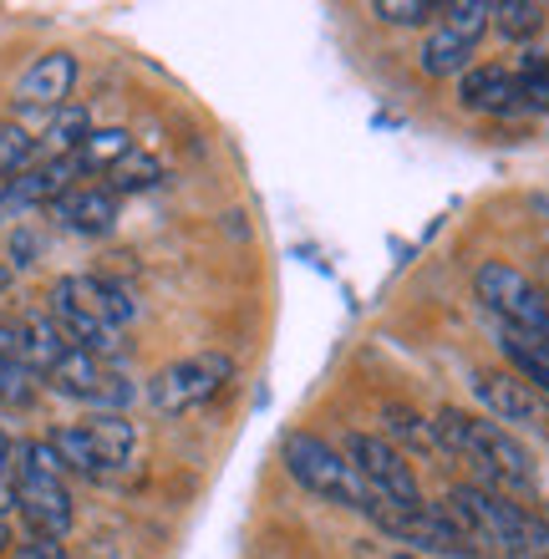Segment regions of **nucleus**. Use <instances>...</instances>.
<instances>
[{"instance_id":"nucleus-1","label":"nucleus","mask_w":549,"mask_h":559,"mask_svg":"<svg viewBox=\"0 0 549 559\" xmlns=\"http://www.w3.org/2000/svg\"><path fill=\"white\" fill-rule=\"evenodd\" d=\"M468 559H549V524L499 488L458 484L438 503Z\"/></svg>"},{"instance_id":"nucleus-2","label":"nucleus","mask_w":549,"mask_h":559,"mask_svg":"<svg viewBox=\"0 0 549 559\" xmlns=\"http://www.w3.org/2000/svg\"><path fill=\"white\" fill-rule=\"evenodd\" d=\"M133 316H138L133 295L122 290L118 280L67 275L51 285V321L61 325V336L72 341L76 352H92L103 361L122 352V325Z\"/></svg>"},{"instance_id":"nucleus-3","label":"nucleus","mask_w":549,"mask_h":559,"mask_svg":"<svg viewBox=\"0 0 549 559\" xmlns=\"http://www.w3.org/2000/svg\"><path fill=\"white\" fill-rule=\"evenodd\" d=\"M432 442L447 448L453 457L474 463L484 488H535V457L509 427L489 423V417H474L463 407H443L432 417Z\"/></svg>"},{"instance_id":"nucleus-4","label":"nucleus","mask_w":549,"mask_h":559,"mask_svg":"<svg viewBox=\"0 0 549 559\" xmlns=\"http://www.w3.org/2000/svg\"><path fill=\"white\" fill-rule=\"evenodd\" d=\"M281 457H285V468H290V478H296L306 493H315V499H326V503H342V509H357V514H371L367 484L351 473L342 448H331L326 438H315V432H290Z\"/></svg>"},{"instance_id":"nucleus-5","label":"nucleus","mask_w":549,"mask_h":559,"mask_svg":"<svg viewBox=\"0 0 549 559\" xmlns=\"http://www.w3.org/2000/svg\"><path fill=\"white\" fill-rule=\"evenodd\" d=\"M235 377V361L224 352H193V356H179V361H168L158 377L148 382V407L158 417H183L193 407H204L214 402L229 386Z\"/></svg>"},{"instance_id":"nucleus-6","label":"nucleus","mask_w":549,"mask_h":559,"mask_svg":"<svg viewBox=\"0 0 549 559\" xmlns=\"http://www.w3.org/2000/svg\"><path fill=\"white\" fill-rule=\"evenodd\" d=\"M342 457L351 463L361 484L371 493V509H422V488H417L407 457L392 448L386 438H371V432H351L342 442Z\"/></svg>"},{"instance_id":"nucleus-7","label":"nucleus","mask_w":549,"mask_h":559,"mask_svg":"<svg viewBox=\"0 0 549 559\" xmlns=\"http://www.w3.org/2000/svg\"><path fill=\"white\" fill-rule=\"evenodd\" d=\"M474 285H478V300L504 321V331L549 341V295L539 290L529 275H520V270L504 265V260H489V265H478Z\"/></svg>"},{"instance_id":"nucleus-8","label":"nucleus","mask_w":549,"mask_h":559,"mask_svg":"<svg viewBox=\"0 0 549 559\" xmlns=\"http://www.w3.org/2000/svg\"><path fill=\"white\" fill-rule=\"evenodd\" d=\"M489 15H493L489 0H453V5H443L428 31V41H422V57H417L422 72L428 76L468 72V61H474L478 41L489 31Z\"/></svg>"},{"instance_id":"nucleus-9","label":"nucleus","mask_w":549,"mask_h":559,"mask_svg":"<svg viewBox=\"0 0 549 559\" xmlns=\"http://www.w3.org/2000/svg\"><path fill=\"white\" fill-rule=\"evenodd\" d=\"M46 382H51V392H57V397L87 402V407H103V413H118L122 402L133 397V386L122 382V377L107 367L103 356L76 352V346L61 356L57 367L46 371Z\"/></svg>"},{"instance_id":"nucleus-10","label":"nucleus","mask_w":549,"mask_h":559,"mask_svg":"<svg viewBox=\"0 0 549 559\" xmlns=\"http://www.w3.org/2000/svg\"><path fill=\"white\" fill-rule=\"evenodd\" d=\"M21 519L31 534L41 539H67L72 530V493H67V473H41L21 463Z\"/></svg>"},{"instance_id":"nucleus-11","label":"nucleus","mask_w":549,"mask_h":559,"mask_svg":"<svg viewBox=\"0 0 549 559\" xmlns=\"http://www.w3.org/2000/svg\"><path fill=\"white\" fill-rule=\"evenodd\" d=\"M478 402L504 423H524V427H549V402L539 397L535 386L524 382L520 371H478L474 377Z\"/></svg>"},{"instance_id":"nucleus-12","label":"nucleus","mask_w":549,"mask_h":559,"mask_svg":"<svg viewBox=\"0 0 549 559\" xmlns=\"http://www.w3.org/2000/svg\"><path fill=\"white\" fill-rule=\"evenodd\" d=\"M76 87V57L72 51H46V57H36L26 67V76H21V103L26 107H67V97H72Z\"/></svg>"},{"instance_id":"nucleus-13","label":"nucleus","mask_w":549,"mask_h":559,"mask_svg":"<svg viewBox=\"0 0 549 559\" xmlns=\"http://www.w3.org/2000/svg\"><path fill=\"white\" fill-rule=\"evenodd\" d=\"M463 107L468 112H489V118H509V112H524L520 107V82L509 67H468L458 87Z\"/></svg>"},{"instance_id":"nucleus-14","label":"nucleus","mask_w":549,"mask_h":559,"mask_svg":"<svg viewBox=\"0 0 549 559\" xmlns=\"http://www.w3.org/2000/svg\"><path fill=\"white\" fill-rule=\"evenodd\" d=\"M72 235H112V224H118V193L112 189H67L51 204Z\"/></svg>"},{"instance_id":"nucleus-15","label":"nucleus","mask_w":549,"mask_h":559,"mask_svg":"<svg viewBox=\"0 0 549 559\" xmlns=\"http://www.w3.org/2000/svg\"><path fill=\"white\" fill-rule=\"evenodd\" d=\"M67 352H72V341L61 336V325L51 321V316H26V321H21V367L46 377Z\"/></svg>"},{"instance_id":"nucleus-16","label":"nucleus","mask_w":549,"mask_h":559,"mask_svg":"<svg viewBox=\"0 0 549 559\" xmlns=\"http://www.w3.org/2000/svg\"><path fill=\"white\" fill-rule=\"evenodd\" d=\"M82 432H87V442L97 448V457H103L107 473L122 468V463L133 457V448H138V427L128 423L122 413H97V417H87V423H82Z\"/></svg>"},{"instance_id":"nucleus-17","label":"nucleus","mask_w":549,"mask_h":559,"mask_svg":"<svg viewBox=\"0 0 549 559\" xmlns=\"http://www.w3.org/2000/svg\"><path fill=\"white\" fill-rule=\"evenodd\" d=\"M87 133H92L87 107L67 103V107H57V112H51V122H46V133L36 138V147H41L46 158H72L76 147L87 143Z\"/></svg>"},{"instance_id":"nucleus-18","label":"nucleus","mask_w":549,"mask_h":559,"mask_svg":"<svg viewBox=\"0 0 549 559\" xmlns=\"http://www.w3.org/2000/svg\"><path fill=\"white\" fill-rule=\"evenodd\" d=\"M128 153H133V133H128V128H92L87 143L76 147L72 158H76V168H82V174H97V168H103V174H112Z\"/></svg>"},{"instance_id":"nucleus-19","label":"nucleus","mask_w":549,"mask_h":559,"mask_svg":"<svg viewBox=\"0 0 549 559\" xmlns=\"http://www.w3.org/2000/svg\"><path fill=\"white\" fill-rule=\"evenodd\" d=\"M51 448H57V457H61V468L67 473H82V478H103V457H97V448H92L87 442V432H82V427H57V432H51Z\"/></svg>"},{"instance_id":"nucleus-20","label":"nucleus","mask_w":549,"mask_h":559,"mask_svg":"<svg viewBox=\"0 0 549 559\" xmlns=\"http://www.w3.org/2000/svg\"><path fill=\"white\" fill-rule=\"evenodd\" d=\"M514 82H520L524 112H549V57L545 51H524L514 61Z\"/></svg>"},{"instance_id":"nucleus-21","label":"nucleus","mask_w":549,"mask_h":559,"mask_svg":"<svg viewBox=\"0 0 549 559\" xmlns=\"http://www.w3.org/2000/svg\"><path fill=\"white\" fill-rule=\"evenodd\" d=\"M158 178H164V163L153 158V153H128V158L118 163V168H112V174H107V189L118 193H143V189H153V183H158Z\"/></svg>"},{"instance_id":"nucleus-22","label":"nucleus","mask_w":549,"mask_h":559,"mask_svg":"<svg viewBox=\"0 0 549 559\" xmlns=\"http://www.w3.org/2000/svg\"><path fill=\"white\" fill-rule=\"evenodd\" d=\"M489 26H499L509 41H524V36H535L545 26V5H535V0H499Z\"/></svg>"},{"instance_id":"nucleus-23","label":"nucleus","mask_w":549,"mask_h":559,"mask_svg":"<svg viewBox=\"0 0 549 559\" xmlns=\"http://www.w3.org/2000/svg\"><path fill=\"white\" fill-rule=\"evenodd\" d=\"M443 11V5H432V0H371V15L386 21V26H422L432 15Z\"/></svg>"},{"instance_id":"nucleus-24","label":"nucleus","mask_w":549,"mask_h":559,"mask_svg":"<svg viewBox=\"0 0 549 559\" xmlns=\"http://www.w3.org/2000/svg\"><path fill=\"white\" fill-rule=\"evenodd\" d=\"M36 397V371L21 361H0V407H26Z\"/></svg>"},{"instance_id":"nucleus-25","label":"nucleus","mask_w":549,"mask_h":559,"mask_svg":"<svg viewBox=\"0 0 549 559\" xmlns=\"http://www.w3.org/2000/svg\"><path fill=\"white\" fill-rule=\"evenodd\" d=\"M21 509V442L0 448V519Z\"/></svg>"},{"instance_id":"nucleus-26","label":"nucleus","mask_w":549,"mask_h":559,"mask_svg":"<svg viewBox=\"0 0 549 559\" xmlns=\"http://www.w3.org/2000/svg\"><path fill=\"white\" fill-rule=\"evenodd\" d=\"M15 559H67V545H61V539H41V534H31L26 545L15 549Z\"/></svg>"},{"instance_id":"nucleus-27","label":"nucleus","mask_w":549,"mask_h":559,"mask_svg":"<svg viewBox=\"0 0 549 559\" xmlns=\"http://www.w3.org/2000/svg\"><path fill=\"white\" fill-rule=\"evenodd\" d=\"M0 361H21V321H0Z\"/></svg>"},{"instance_id":"nucleus-28","label":"nucleus","mask_w":549,"mask_h":559,"mask_svg":"<svg viewBox=\"0 0 549 559\" xmlns=\"http://www.w3.org/2000/svg\"><path fill=\"white\" fill-rule=\"evenodd\" d=\"M5 545H11V524L0 519V555H5Z\"/></svg>"},{"instance_id":"nucleus-29","label":"nucleus","mask_w":549,"mask_h":559,"mask_svg":"<svg viewBox=\"0 0 549 559\" xmlns=\"http://www.w3.org/2000/svg\"><path fill=\"white\" fill-rule=\"evenodd\" d=\"M5 285H11V270H5V265H0V290H5Z\"/></svg>"}]
</instances>
